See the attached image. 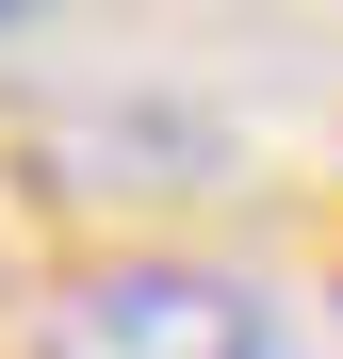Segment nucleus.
Wrapping results in <instances>:
<instances>
[{
	"label": "nucleus",
	"instance_id": "nucleus-1",
	"mask_svg": "<svg viewBox=\"0 0 343 359\" xmlns=\"http://www.w3.org/2000/svg\"><path fill=\"white\" fill-rule=\"evenodd\" d=\"M33 359H278V311L213 262H114L33 311Z\"/></svg>",
	"mask_w": 343,
	"mask_h": 359
},
{
	"label": "nucleus",
	"instance_id": "nucleus-2",
	"mask_svg": "<svg viewBox=\"0 0 343 359\" xmlns=\"http://www.w3.org/2000/svg\"><path fill=\"white\" fill-rule=\"evenodd\" d=\"M17 17H49V0H0V33H17Z\"/></svg>",
	"mask_w": 343,
	"mask_h": 359
}]
</instances>
